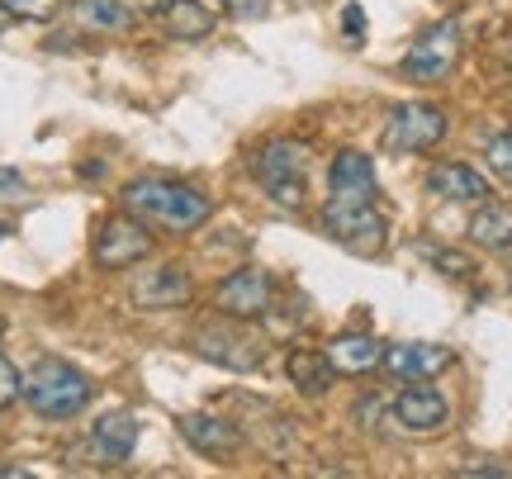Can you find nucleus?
Masks as SVG:
<instances>
[{"instance_id":"nucleus-1","label":"nucleus","mask_w":512,"mask_h":479,"mask_svg":"<svg viewBox=\"0 0 512 479\" xmlns=\"http://www.w3.org/2000/svg\"><path fill=\"white\" fill-rule=\"evenodd\" d=\"M133 219H143L147 228H162L171 238H181V233H195L209 223L214 214V204L204 190L185 181H166V176H138V181L124 185V195H119Z\"/></svg>"},{"instance_id":"nucleus-2","label":"nucleus","mask_w":512,"mask_h":479,"mask_svg":"<svg viewBox=\"0 0 512 479\" xmlns=\"http://www.w3.org/2000/svg\"><path fill=\"white\" fill-rule=\"evenodd\" d=\"M19 399L34 408L38 418L48 423H67L76 413H86L95 399V385L86 370H76L72 361H57V356H43L34 366L24 370L19 380Z\"/></svg>"},{"instance_id":"nucleus-3","label":"nucleus","mask_w":512,"mask_h":479,"mask_svg":"<svg viewBox=\"0 0 512 479\" xmlns=\"http://www.w3.org/2000/svg\"><path fill=\"white\" fill-rule=\"evenodd\" d=\"M318 223L337 247H347L351 257H380L389 247V219L375 209V200H332L328 195Z\"/></svg>"},{"instance_id":"nucleus-4","label":"nucleus","mask_w":512,"mask_h":479,"mask_svg":"<svg viewBox=\"0 0 512 479\" xmlns=\"http://www.w3.org/2000/svg\"><path fill=\"white\" fill-rule=\"evenodd\" d=\"M252 176L280 209H304V176H309V143L271 138L252 157Z\"/></svg>"},{"instance_id":"nucleus-5","label":"nucleus","mask_w":512,"mask_h":479,"mask_svg":"<svg viewBox=\"0 0 512 479\" xmlns=\"http://www.w3.org/2000/svg\"><path fill=\"white\" fill-rule=\"evenodd\" d=\"M190 347L200 351L204 361H214V366H223V370H261V361H266L261 337L247 328V318H233V314H223V318H214V323L195 328Z\"/></svg>"},{"instance_id":"nucleus-6","label":"nucleus","mask_w":512,"mask_h":479,"mask_svg":"<svg viewBox=\"0 0 512 479\" xmlns=\"http://www.w3.org/2000/svg\"><path fill=\"white\" fill-rule=\"evenodd\" d=\"M460 62V24L456 19H441L432 29H422L413 43H408V53H403V76L408 81H422V86H437L446 76L456 72Z\"/></svg>"},{"instance_id":"nucleus-7","label":"nucleus","mask_w":512,"mask_h":479,"mask_svg":"<svg viewBox=\"0 0 512 479\" xmlns=\"http://www.w3.org/2000/svg\"><path fill=\"white\" fill-rule=\"evenodd\" d=\"M441 138H446V110H441V105H427V100L394 105L389 119H384V148L399 152V157L432 152Z\"/></svg>"},{"instance_id":"nucleus-8","label":"nucleus","mask_w":512,"mask_h":479,"mask_svg":"<svg viewBox=\"0 0 512 479\" xmlns=\"http://www.w3.org/2000/svg\"><path fill=\"white\" fill-rule=\"evenodd\" d=\"M147 252H152V233H147V223L133 219L128 209L95 228L91 257L100 271H128V266H138Z\"/></svg>"},{"instance_id":"nucleus-9","label":"nucleus","mask_w":512,"mask_h":479,"mask_svg":"<svg viewBox=\"0 0 512 479\" xmlns=\"http://www.w3.org/2000/svg\"><path fill=\"white\" fill-rule=\"evenodd\" d=\"M389 418H394V427L408 432V437H437V432L451 427V404H446V394L432 389L427 380H408V389L389 404Z\"/></svg>"},{"instance_id":"nucleus-10","label":"nucleus","mask_w":512,"mask_h":479,"mask_svg":"<svg viewBox=\"0 0 512 479\" xmlns=\"http://www.w3.org/2000/svg\"><path fill=\"white\" fill-rule=\"evenodd\" d=\"M190 295H195V280H190V271H185L181 261L152 266V271H143V276L133 280V290H128V299H133L138 309H152V314L181 309V304H190Z\"/></svg>"},{"instance_id":"nucleus-11","label":"nucleus","mask_w":512,"mask_h":479,"mask_svg":"<svg viewBox=\"0 0 512 479\" xmlns=\"http://www.w3.org/2000/svg\"><path fill=\"white\" fill-rule=\"evenodd\" d=\"M271 299H275V280H271V271H261V266H238V271L219 285V309L233 318L271 314Z\"/></svg>"},{"instance_id":"nucleus-12","label":"nucleus","mask_w":512,"mask_h":479,"mask_svg":"<svg viewBox=\"0 0 512 479\" xmlns=\"http://www.w3.org/2000/svg\"><path fill=\"white\" fill-rule=\"evenodd\" d=\"M380 366L394 380H432L446 366H456V351L441 347V342H394V347H384Z\"/></svg>"},{"instance_id":"nucleus-13","label":"nucleus","mask_w":512,"mask_h":479,"mask_svg":"<svg viewBox=\"0 0 512 479\" xmlns=\"http://www.w3.org/2000/svg\"><path fill=\"white\" fill-rule=\"evenodd\" d=\"M427 190L437 195V200L446 204H484L494 190H489V181L479 176L475 166L465 162H437L432 171H427Z\"/></svg>"},{"instance_id":"nucleus-14","label":"nucleus","mask_w":512,"mask_h":479,"mask_svg":"<svg viewBox=\"0 0 512 479\" xmlns=\"http://www.w3.org/2000/svg\"><path fill=\"white\" fill-rule=\"evenodd\" d=\"M328 190H332V200H375V195H380L375 162L356 148L337 152V157H332V171H328Z\"/></svg>"},{"instance_id":"nucleus-15","label":"nucleus","mask_w":512,"mask_h":479,"mask_svg":"<svg viewBox=\"0 0 512 479\" xmlns=\"http://www.w3.org/2000/svg\"><path fill=\"white\" fill-rule=\"evenodd\" d=\"M176 427H181V437L200 456H233L242 446V432L228 418H219V413H181L176 418Z\"/></svg>"},{"instance_id":"nucleus-16","label":"nucleus","mask_w":512,"mask_h":479,"mask_svg":"<svg viewBox=\"0 0 512 479\" xmlns=\"http://www.w3.org/2000/svg\"><path fill=\"white\" fill-rule=\"evenodd\" d=\"M91 446H95V456H100L105 465L133 461V446H138V418L124 413V408L100 413V418L91 423Z\"/></svg>"},{"instance_id":"nucleus-17","label":"nucleus","mask_w":512,"mask_h":479,"mask_svg":"<svg viewBox=\"0 0 512 479\" xmlns=\"http://www.w3.org/2000/svg\"><path fill=\"white\" fill-rule=\"evenodd\" d=\"M323 351H328V361L337 375H370V370L384 361V342L370 337V332H342V337H332Z\"/></svg>"},{"instance_id":"nucleus-18","label":"nucleus","mask_w":512,"mask_h":479,"mask_svg":"<svg viewBox=\"0 0 512 479\" xmlns=\"http://www.w3.org/2000/svg\"><path fill=\"white\" fill-rule=\"evenodd\" d=\"M465 233H470V242L484 247V252H512V204L484 200Z\"/></svg>"},{"instance_id":"nucleus-19","label":"nucleus","mask_w":512,"mask_h":479,"mask_svg":"<svg viewBox=\"0 0 512 479\" xmlns=\"http://www.w3.org/2000/svg\"><path fill=\"white\" fill-rule=\"evenodd\" d=\"M285 375H290V385L299 389V394H309V399H318V394H328L332 389V361L328 351H290V361H285Z\"/></svg>"},{"instance_id":"nucleus-20","label":"nucleus","mask_w":512,"mask_h":479,"mask_svg":"<svg viewBox=\"0 0 512 479\" xmlns=\"http://www.w3.org/2000/svg\"><path fill=\"white\" fill-rule=\"evenodd\" d=\"M162 24L171 38H181V43H200V38L214 34V10L204 5V0H171L162 10Z\"/></svg>"},{"instance_id":"nucleus-21","label":"nucleus","mask_w":512,"mask_h":479,"mask_svg":"<svg viewBox=\"0 0 512 479\" xmlns=\"http://www.w3.org/2000/svg\"><path fill=\"white\" fill-rule=\"evenodd\" d=\"M72 15L86 34H124L133 10H128V0H76Z\"/></svg>"},{"instance_id":"nucleus-22","label":"nucleus","mask_w":512,"mask_h":479,"mask_svg":"<svg viewBox=\"0 0 512 479\" xmlns=\"http://www.w3.org/2000/svg\"><path fill=\"white\" fill-rule=\"evenodd\" d=\"M418 257H427V261H432V266L441 271V276H451V280H470V276H475V261L460 257V252H451V247H432V242H418Z\"/></svg>"},{"instance_id":"nucleus-23","label":"nucleus","mask_w":512,"mask_h":479,"mask_svg":"<svg viewBox=\"0 0 512 479\" xmlns=\"http://www.w3.org/2000/svg\"><path fill=\"white\" fill-rule=\"evenodd\" d=\"M0 10L10 19H29V24H48L62 10V0H0Z\"/></svg>"},{"instance_id":"nucleus-24","label":"nucleus","mask_w":512,"mask_h":479,"mask_svg":"<svg viewBox=\"0 0 512 479\" xmlns=\"http://www.w3.org/2000/svg\"><path fill=\"white\" fill-rule=\"evenodd\" d=\"M484 157H489V166H494L498 181H508V185H512V129H503L498 138H489Z\"/></svg>"},{"instance_id":"nucleus-25","label":"nucleus","mask_w":512,"mask_h":479,"mask_svg":"<svg viewBox=\"0 0 512 479\" xmlns=\"http://www.w3.org/2000/svg\"><path fill=\"white\" fill-rule=\"evenodd\" d=\"M275 0H223V15L238 19V24H256V19L271 15Z\"/></svg>"},{"instance_id":"nucleus-26","label":"nucleus","mask_w":512,"mask_h":479,"mask_svg":"<svg viewBox=\"0 0 512 479\" xmlns=\"http://www.w3.org/2000/svg\"><path fill=\"white\" fill-rule=\"evenodd\" d=\"M19 380H24V375H19V370L10 366V356L0 351V408H10L19 399Z\"/></svg>"},{"instance_id":"nucleus-27","label":"nucleus","mask_w":512,"mask_h":479,"mask_svg":"<svg viewBox=\"0 0 512 479\" xmlns=\"http://www.w3.org/2000/svg\"><path fill=\"white\" fill-rule=\"evenodd\" d=\"M342 29H347L351 43H361V38H366V10H361V5H347V10H342Z\"/></svg>"},{"instance_id":"nucleus-28","label":"nucleus","mask_w":512,"mask_h":479,"mask_svg":"<svg viewBox=\"0 0 512 479\" xmlns=\"http://www.w3.org/2000/svg\"><path fill=\"white\" fill-rule=\"evenodd\" d=\"M24 195V176L19 171H0V200H19Z\"/></svg>"},{"instance_id":"nucleus-29","label":"nucleus","mask_w":512,"mask_h":479,"mask_svg":"<svg viewBox=\"0 0 512 479\" xmlns=\"http://www.w3.org/2000/svg\"><path fill=\"white\" fill-rule=\"evenodd\" d=\"M460 475H489V479H508L512 470H508V465H494V461H484V465H460Z\"/></svg>"},{"instance_id":"nucleus-30","label":"nucleus","mask_w":512,"mask_h":479,"mask_svg":"<svg viewBox=\"0 0 512 479\" xmlns=\"http://www.w3.org/2000/svg\"><path fill=\"white\" fill-rule=\"evenodd\" d=\"M166 5H171V0H138V10H143V15H162Z\"/></svg>"},{"instance_id":"nucleus-31","label":"nucleus","mask_w":512,"mask_h":479,"mask_svg":"<svg viewBox=\"0 0 512 479\" xmlns=\"http://www.w3.org/2000/svg\"><path fill=\"white\" fill-rule=\"evenodd\" d=\"M5 233H10V223H0V238H5Z\"/></svg>"}]
</instances>
